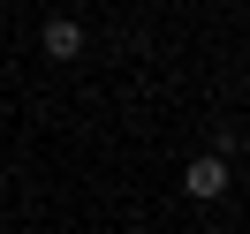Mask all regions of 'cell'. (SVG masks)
I'll return each mask as SVG.
<instances>
[{
  "label": "cell",
  "mask_w": 250,
  "mask_h": 234,
  "mask_svg": "<svg viewBox=\"0 0 250 234\" xmlns=\"http://www.w3.org/2000/svg\"><path fill=\"white\" fill-rule=\"evenodd\" d=\"M182 189H189L197 204L228 197V159H189V166H182Z\"/></svg>",
  "instance_id": "6da1fadb"
},
{
  "label": "cell",
  "mask_w": 250,
  "mask_h": 234,
  "mask_svg": "<svg viewBox=\"0 0 250 234\" xmlns=\"http://www.w3.org/2000/svg\"><path fill=\"white\" fill-rule=\"evenodd\" d=\"M46 61H83V23L76 16H53L46 23Z\"/></svg>",
  "instance_id": "7a4b0ae2"
}]
</instances>
